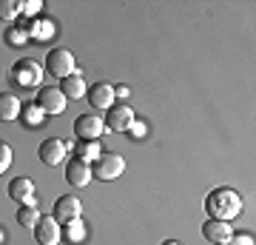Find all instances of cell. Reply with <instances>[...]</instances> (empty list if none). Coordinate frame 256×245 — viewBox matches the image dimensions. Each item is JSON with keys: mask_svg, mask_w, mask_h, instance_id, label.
Listing matches in <instances>:
<instances>
[{"mask_svg": "<svg viewBox=\"0 0 256 245\" xmlns=\"http://www.w3.org/2000/svg\"><path fill=\"white\" fill-rule=\"evenodd\" d=\"M205 214H208V219H225V222L239 217L242 214V197H239V191L228 188V185L214 188L205 197Z\"/></svg>", "mask_w": 256, "mask_h": 245, "instance_id": "obj_1", "label": "cell"}, {"mask_svg": "<svg viewBox=\"0 0 256 245\" xmlns=\"http://www.w3.org/2000/svg\"><path fill=\"white\" fill-rule=\"evenodd\" d=\"M43 72H48L57 80H66V77L77 74V60H74V55L66 46H54L46 55V60H43Z\"/></svg>", "mask_w": 256, "mask_h": 245, "instance_id": "obj_2", "label": "cell"}, {"mask_svg": "<svg viewBox=\"0 0 256 245\" xmlns=\"http://www.w3.org/2000/svg\"><path fill=\"white\" fill-rule=\"evenodd\" d=\"M12 83L20 86V89H40V83H43V66L26 57V60H18V63L12 66L9 72Z\"/></svg>", "mask_w": 256, "mask_h": 245, "instance_id": "obj_3", "label": "cell"}, {"mask_svg": "<svg viewBox=\"0 0 256 245\" xmlns=\"http://www.w3.org/2000/svg\"><path fill=\"white\" fill-rule=\"evenodd\" d=\"M34 103L46 117H54V114H63L66 111V103L68 100H66V94L60 91V86H40Z\"/></svg>", "mask_w": 256, "mask_h": 245, "instance_id": "obj_4", "label": "cell"}, {"mask_svg": "<svg viewBox=\"0 0 256 245\" xmlns=\"http://www.w3.org/2000/svg\"><path fill=\"white\" fill-rule=\"evenodd\" d=\"M122 171H126V160L120 154H106V151H102V154L92 163V177L106 180V182L122 177Z\"/></svg>", "mask_w": 256, "mask_h": 245, "instance_id": "obj_5", "label": "cell"}, {"mask_svg": "<svg viewBox=\"0 0 256 245\" xmlns=\"http://www.w3.org/2000/svg\"><path fill=\"white\" fill-rule=\"evenodd\" d=\"M80 214H82V202L77 200L74 194H63V197H57L54 200V208H52L54 222L68 225V222H74V219H80Z\"/></svg>", "mask_w": 256, "mask_h": 245, "instance_id": "obj_6", "label": "cell"}, {"mask_svg": "<svg viewBox=\"0 0 256 245\" xmlns=\"http://www.w3.org/2000/svg\"><path fill=\"white\" fill-rule=\"evenodd\" d=\"M66 154H68V148H66V143L60 137H48V140H43L40 148H37V157H40L43 165H60L66 160Z\"/></svg>", "mask_w": 256, "mask_h": 245, "instance_id": "obj_7", "label": "cell"}, {"mask_svg": "<svg viewBox=\"0 0 256 245\" xmlns=\"http://www.w3.org/2000/svg\"><path fill=\"white\" fill-rule=\"evenodd\" d=\"M106 131V123H102V117H97V114H80V117L74 120V134L80 137V140H100V134Z\"/></svg>", "mask_w": 256, "mask_h": 245, "instance_id": "obj_8", "label": "cell"}, {"mask_svg": "<svg viewBox=\"0 0 256 245\" xmlns=\"http://www.w3.org/2000/svg\"><path fill=\"white\" fill-rule=\"evenodd\" d=\"M134 120H137L134 117V109L122 103V106H111V109L106 111V120H102V123H106L108 131H128Z\"/></svg>", "mask_w": 256, "mask_h": 245, "instance_id": "obj_9", "label": "cell"}, {"mask_svg": "<svg viewBox=\"0 0 256 245\" xmlns=\"http://www.w3.org/2000/svg\"><path fill=\"white\" fill-rule=\"evenodd\" d=\"M34 239L37 245H57L63 239V228L60 222H54V217H40L34 225Z\"/></svg>", "mask_w": 256, "mask_h": 245, "instance_id": "obj_10", "label": "cell"}, {"mask_svg": "<svg viewBox=\"0 0 256 245\" xmlns=\"http://www.w3.org/2000/svg\"><path fill=\"white\" fill-rule=\"evenodd\" d=\"M9 200H14L18 205H34V182L28 177H12L9 180Z\"/></svg>", "mask_w": 256, "mask_h": 245, "instance_id": "obj_11", "label": "cell"}, {"mask_svg": "<svg viewBox=\"0 0 256 245\" xmlns=\"http://www.w3.org/2000/svg\"><path fill=\"white\" fill-rule=\"evenodd\" d=\"M202 236L214 245H228L230 236H234V228H230V222H225V219H208V222L202 225Z\"/></svg>", "mask_w": 256, "mask_h": 245, "instance_id": "obj_12", "label": "cell"}, {"mask_svg": "<svg viewBox=\"0 0 256 245\" xmlns=\"http://www.w3.org/2000/svg\"><path fill=\"white\" fill-rule=\"evenodd\" d=\"M66 180H68V185H74V188H86V185L92 182V165L77 160V157H72L68 165H66Z\"/></svg>", "mask_w": 256, "mask_h": 245, "instance_id": "obj_13", "label": "cell"}, {"mask_svg": "<svg viewBox=\"0 0 256 245\" xmlns=\"http://www.w3.org/2000/svg\"><path fill=\"white\" fill-rule=\"evenodd\" d=\"M86 97L92 103V109H106L108 111L114 106V86L111 83H94L92 89L86 91Z\"/></svg>", "mask_w": 256, "mask_h": 245, "instance_id": "obj_14", "label": "cell"}, {"mask_svg": "<svg viewBox=\"0 0 256 245\" xmlns=\"http://www.w3.org/2000/svg\"><path fill=\"white\" fill-rule=\"evenodd\" d=\"M20 109H23V103H20L18 94H12V91H0V120H3V123L20 120Z\"/></svg>", "mask_w": 256, "mask_h": 245, "instance_id": "obj_15", "label": "cell"}, {"mask_svg": "<svg viewBox=\"0 0 256 245\" xmlns=\"http://www.w3.org/2000/svg\"><path fill=\"white\" fill-rule=\"evenodd\" d=\"M60 91L66 94V100H82L86 97V91H88V86H86V80H82V74H72V77H66V80H60Z\"/></svg>", "mask_w": 256, "mask_h": 245, "instance_id": "obj_16", "label": "cell"}, {"mask_svg": "<svg viewBox=\"0 0 256 245\" xmlns=\"http://www.w3.org/2000/svg\"><path fill=\"white\" fill-rule=\"evenodd\" d=\"M100 154H102V148H100V143H97V140H80V143H77V148H74V157H77V160H82V163H88V165H92Z\"/></svg>", "mask_w": 256, "mask_h": 245, "instance_id": "obj_17", "label": "cell"}, {"mask_svg": "<svg viewBox=\"0 0 256 245\" xmlns=\"http://www.w3.org/2000/svg\"><path fill=\"white\" fill-rule=\"evenodd\" d=\"M20 120H23V126L37 128L43 120H46V114L37 109V103H23V109H20Z\"/></svg>", "mask_w": 256, "mask_h": 245, "instance_id": "obj_18", "label": "cell"}, {"mask_svg": "<svg viewBox=\"0 0 256 245\" xmlns=\"http://www.w3.org/2000/svg\"><path fill=\"white\" fill-rule=\"evenodd\" d=\"M3 40H6V46H12V49H20V46L28 43V35H26L20 26H6V32H3Z\"/></svg>", "mask_w": 256, "mask_h": 245, "instance_id": "obj_19", "label": "cell"}, {"mask_svg": "<svg viewBox=\"0 0 256 245\" xmlns=\"http://www.w3.org/2000/svg\"><path fill=\"white\" fill-rule=\"evenodd\" d=\"M37 219H40V211H37L34 205H20L18 208V222L23 228H34Z\"/></svg>", "mask_w": 256, "mask_h": 245, "instance_id": "obj_20", "label": "cell"}, {"mask_svg": "<svg viewBox=\"0 0 256 245\" xmlns=\"http://www.w3.org/2000/svg\"><path fill=\"white\" fill-rule=\"evenodd\" d=\"M20 18L18 0H0V20H14Z\"/></svg>", "mask_w": 256, "mask_h": 245, "instance_id": "obj_21", "label": "cell"}, {"mask_svg": "<svg viewBox=\"0 0 256 245\" xmlns=\"http://www.w3.org/2000/svg\"><path fill=\"white\" fill-rule=\"evenodd\" d=\"M63 236L68 239V242H80L82 236H86V231H82V225H80V219L68 222V225H66V231H63Z\"/></svg>", "mask_w": 256, "mask_h": 245, "instance_id": "obj_22", "label": "cell"}, {"mask_svg": "<svg viewBox=\"0 0 256 245\" xmlns=\"http://www.w3.org/2000/svg\"><path fill=\"white\" fill-rule=\"evenodd\" d=\"M18 12H23V18H34L37 12H40V3L37 0H20Z\"/></svg>", "mask_w": 256, "mask_h": 245, "instance_id": "obj_23", "label": "cell"}, {"mask_svg": "<svg viewBox=\"0 0 256 245\" xmlns=\"http://www.w3.org/2000/svg\"><path fill=\"white\" fill-rule=\"evenodd\" d=\"M12 165V145L9 143H0V174L9 171Z\"/></svg>", "mask_w": 256, "mask_h": 245, "instance_id": "obj_24", "label": "cell"}, {"mask_svg": "<svg viewBox=\"0 0 256 245\" xmlns=\"http://www.w3.org/2000/svg\"><path fill=\"white\" fill-rule=\"evenodd\" d=\"M126 134H128V137H134V140H142V137H146V123H137V120H134V123H131V128H128Z\"/></svg>", "mask_w": 256, "mask_h": 245, "instance_id": "obj_25", "label": "cell"}, {"mask_svg": "<svg viewBox=\"0 0 256 245\" xmlns=\"http://www.w3.org/2000/svg\"><path fill=\"white\" fill-rule=\"evenodd\" d=\"M228 245H254V236L250 234H234Z\"/></svg>", "mask_w": 256, "mask_h": 245, "instance_id": "obj_26", "label": "cell"}, {"mask_svg": "<svg viewBox=\"0 0 256 245\" xmlns=\"http://www.w3.org/2000/svg\"><path fill=\"white\" fill-rule=\"evenodd\" d=\"M131 91H128V86H114V97H128Z\"/></svg>", "mask_w": 256, "mask_h": 245, "instance_id": "obj_27", "label": "cell"}, {"mask_svg": "<svg viewBox=\"0 0 256 245\" xmlns=\"http://www.w3.org/2000/svg\"><path fill=\"white\" fill-rule=\"evenodd\" d=\"M162 245H182V242H176V239H165Z\"/></svg>", "mask_w": 256, "mask_h": 245, "instance_id": "obj_28", "label": "cell"}, {"mask_svg": "<svg viewBox=\"0 0 256 245\" xmlns=\"http://www.w3.org/2000/svg\"><path fill=\"white\" fill-rule=\"evenodd\" d=\"M0 239H3V234H0Z\"/></svg>", "mask_w": 256, "mask_h": 245, "instance_id": "obj_29", "label": "cell"}]
</instances>
